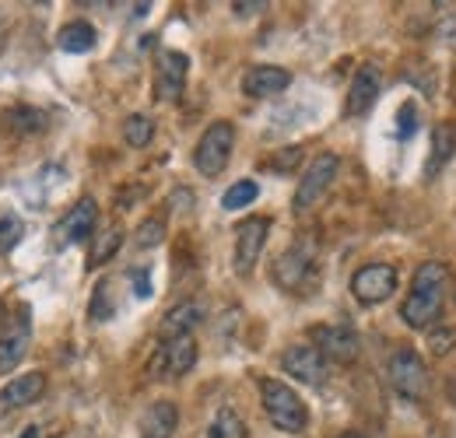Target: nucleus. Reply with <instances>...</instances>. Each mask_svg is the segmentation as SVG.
<instances>
[{
    "label": "nucleus",
    "mask_w": 456,
    "mask_h": 438,
    "mask_svg": "<svg viewBox=\"0 0 456 438\" xmlns=\"http://www.w3.org/2000/svg\"><path fill=\"white\" fill-rule=\"evenodd\" d=\"M60 438H67V435H60Z\"/></svg>",
    "instance_id": "ea45409f"
},
{
    "label": "nucleus",
    "mask_w": 456,
    "mask_h": 438,
    "mask_svg": "<svg viewBox=\"0 0 456 438\" xmlns=\"http://www.w3.org/2000/svg\"><path fill=\"white\" fill-rule=\"evenodd\" d=\"M338 438H369V435H362V432H344V435H338Z\"/></svg>",
    "instance_id": "58836bf2"
},
{
    "label": "nucleus",
    "mask_w": 456,
    "mask_h": 438,
    "mask_svg": "<svg viewBox=\"0 0 456 438\" xmlns=\"http://www.w3.org/2000/svg\"><path fill=\"white\" fill-rule=\"evenodd\" d=\"M267 235H271V218L264 215H253L235 228V253H232V267L239 277H249L256 271V260L267 246Z\"/></svg>",
    "instance_id": "0eeeda50"
},
{
    "label": "nucleus",
    "mask_w": 456,
    "mask_h": 438,
    "mask_svg": "<svg viewBox=\"0 0 456 438\" xmlns=\"http://www.w3.org/2000/svg\"><path fill=\"white\" fill-rule=\"evenodd\" d=\"M288 85H291V74L285 67H271V63H256L242 74V92L249 99H274L288 92Z\"/></svg>",
    "instance_id": "2eb2a0df"
},
{
    "label": "nucleus",
    "mask_w": 456,
    "mask_h": 438,
    "mask_svg": "<svg viewBox=\"0 0 456 438\" xmlns=\"http://www.w3.org/2000/svg\"><path fill=\"white\" fill-rule=\"evenodd\" d=\"M439 39H443L446 46H456V18H446V21L439 25Z\"/></svg>",
    "instance_id": "72a5a7b5"
},
{
    "label": "nucleus",
    "mask_w": 456,
    "mask_h": 438,
    "mask_svg": "<svg viewBox=\"0 0 456 438\" xmlns=\"http://www.w3.org/2000/svg\"><path fill=\"white\" fill-rule=\"evenodd\" d=\"M200 320H204V305H200V302H179V305H172L169 312H166L159 333H162V340L193 337V329L200 327Z\"/></svg>",
    "instance_id": "f3484780"
},
{
    "label": "nucleus",
    "mask_w": 456,
    "mask_h": 438,
    "mask_svg": "<svg viewBox=\"0 0 456 438\" xmlns=\"http://www.w3.org/2000/svg\"><path fill=\"white\" fill-rule=\"evenodd\" d=\"M130 277L137 284V298H148L151 295V277H148V271H130Z\"/></svg>",
    "instance_id": "473e14b6"
},
{
    "label": "nucleus",
    "mask_w": 456,
    "mask_h": 438,
    "mask_svg": "<svg viewBox=\"0 0 456 438\" xmlns=\"http://www.w3.org/2000/svg\"><path fill=\"white\" fill-rule=\"evenodd\" d=\"M338 168H341V158H338L334 151H323V155H316V158L309 162L302 182H298V190H295V200H291L295 215H309V211L327 197V190L334 186Z\"/></svg>",
    "instance_id": "20e7f679"
},
{
    "label": "nucleus",
    "mask_w": 456,
    "mask_h": 438,
    "mask_svg": "<svg viewBox=\"0 0 456 438\" xmlns=\"http://www.w3.org/2000/svg\"><path fill=\"white\" fill-rule=\"evenodd\" d=\"M106 295H110V280H102L99 288H95V298H92V320H110V302H106Z\"/></svg>",
    "instance_id": "c756f323"
},
{
    "label": "nucleus",
    "mask_w": 456,
    "mask_h": 438,
    "mask_svg": "<svg viewBox=\"0 0 456 438\" xmlns=\"http://www.w3.org/2000/svg\"><path fill=\"white\" fill-rule=\"evenodd\" d=\"M151 137H155V119H151V116L134 112V116L123 119V141H126L130 148H148Z\"/></svg>",
    "instance_id": "393cba45"
},
{
    "label": "nucleus",
    "mask_w": 456,
    "mask_h": 438,
    "mask_svg": "<svg viewBox=\"0 0 456 438\" xmlns=\"http://www.w3.org/2000/svg\"><path fill=\"white\" fill-rule=\"evenodd\" d=\"M232 148H235V126H232L228 119H215V123L200 134V141H197V148H193V165H197V172L208 175V179L222 175L228 158H232Z\"/></svg>",
    "instance_id": "7ed1b4c3"
},
{
    "label": "nucleus",
    "mask_w": 456,
    "mask_h": 438,
    "mask_svg": "<svg viewBox=\"0 0 456 438\" xmlns=\"http://www.w3.org/2000/svg\"><path fill=\"white\" fill-rule=\"evenodd\" d=\"M193 365H197V340H193V337H172V340H162L159 351L151 354V361H148V379L175 383V379H183Z\"/></svg>",
    "instance_id": "423d86ee"
},
{
    "label": "nucleus",
    "mask_w": 456,
    "mask_h": 438,
    "mask_svg": "<svg viewBox=\"0 0 456 438\" xmlns=\"http://www.w3.org/2000/svg\"><path fill=\"white\" fill-rule=\"evenodd\" d=\"M119 242H123V228H119V224H110L106 231H95V246H92L88 267H102V264H110V260L116 256V249H119Z\"/></svg>",
    "instance_id": "4be33fe9"
},
{
    "label": "nucleus",
    "mask_w": 456,
    "mask_h": 438,
    "mask_svg": "<svg viewBox=\"0 0 456 438\" xmlns=\"http://www.w3.org/2000/svg\"><path fill=\"white\" fill-rule=\"evenodd\" d=\"M387 376H390V385L397 389L403 400H411V403H418V400L428 396V369H425L421 354L411 351V347H397L390 354Z\"/></svg>",
    "instance_id": "39448f33"
},
{
    "label": "nucleus",
    "mask_w": 456,
    "mask_h": 438,
    "mask_svg": "<svg viewBox=\"0 0 456 438\" xmlns=\"http://www.w3.org/2000/svg\"><path fill=\"white\" fill-rule=\"evenodd\" d=\"M95 224H99V204H95L92 197H85V200H77L57 224L60 242H67V246L88 242V239L95 235Z\"/></svg>",
    "instance_id": "4468645a"
},
{
    "label": "nucleus",
    "mask_w": 456,
    "mask_h": 438,
    "mask_svg": "<svg viewBox=\"0 0 456 438\" xmlns=\"http://www.w3.org/2000/svg\"><path fill=\"white\" fill-rule=\"evenodd\" d=\"M25 354H28V327H21L18 333H7L0 340V376H7L11 369H18Z\"/></svg>",
    "instance_id": "412c9836"
},
{
    "label": "nucleus",
    "mask_w": 456,
    "mask_h": 438,
    "mask_svg": "<svg viewBox=\"0 0 456 438\" xmlns=\"http://www.w3.org/2000/svg\"><path fill=\"white\" fill-rule=\"evenodd\" d=\"M162 239H166V218H144L137 224V231H134V246L137 249H155V246H162Z\"/></svg>",
    "instance_id": "bb28decb"
},
{
    "label": "nucleus",
    "mask_w": 456,
    "mask_h": 438,
    "mask_svg": "<svg viewBox=\"0 0 456 438\" xmlns=\"http://www.w3.org/2000/svg\"><path fill=\"white\" fill-rule=\"evenodd\" d=\"M281 369L302 385L327 383V358L313 344H291L285 354H281Z\"/></svg>",
    "instance_id": "1a4fd4ad"
},
{
    "label": "nucleus",
    "mask_w": 456,
    "mask_h": 438,
    "mask_svg": "<svg viewBox=\"0 0 456 438\" xmlns=\"http://www.w3.org/2000/svg\"><path fill=\"white\" fill-rule=\"evenodd\" d=\"M443 298H446V264L428 260L414 271L411 291L400 305V320L411 329H432L443 320Z\"/></svg>",
    "instance_id": "f257e3e1"
},
{
    "label": "nucleus",
    "mask_w": 456,
    "mask_h": 438,
    "mask_svg": "<svg viewBox=\"0 0 456 438\" xmlns=\"http://www.w3.org/2000/svg\"><path fill=\"white\" fill-rule=\"evenodd\" d=\"M397 291V267L390 264H365L351 277V295L362 305H379Z\"/></svg>",
    "instance_id": "6e6552de"
},
{
    "label": "nucleus",
    "mask_w": 456,
    "mask_h": 438,
    "mask_svg": "<svg viewBox=\"0 0 456 438\" xmlns=\"http://www.w3.org/2000/svg\"><path fill=\"white\" fill-rule=\"evenodd\" d=\"M21 235H25V224L21 218H14V215H4L0 218V256H7L18 242H21Z\"/></svg>",
    "instance_id": "cd10ccee"
},
{
    "label": "nucleus",
    "mask_w": 456,
    "mask_h": 438,
    "mask_svg": "<svg viewBox=\"0 0 456 438\" xmlns=\"http://www.w3.org/2000/svg\"><path fill=\"white\" fill-rule=\"evenodd\" d=\"M313 347L327 358V361H338V365H351L358 354H362V340L351 327H316L313 329Z\"/></svg>",
    "instance_id": "9d476101"
},
{
    "label": "nucleus",
    "mask_w": 456,
    "mask_h": 438,
    "mask_svg": "<svg viewBox=\"0 0 456 438\" xmlns=\"http://www.w3.org/2000/svg\"><path fill=\"white\" fill-rule=\"evenodd\" d=\"M298 165H302V148H295V144H291V148H281V151L271 158V168H274V172H281V175L295 172Z\"/></svg>",
    "instance_id": "c85d7f7f"
},
{
    "label": "nucleus",
    "mask_w": 456,
    "mask_h": 438,
    "mask_svg": "<svg viewBox=\"0 0 456 438\" xmlns=\"http://www.w3.org/2000/svg\"><path fill=\"white\" fill-rule=\"evenodd\" d=\"M7 126L14 130V134H39V130H46V112L36 110V106H14V110H7Z\"/></svg>",
    "instance_id": "b1692460"
},
{
    "label": "nucleus",
    "mask_w": 456,
    "mask_h": 438,
    "mask_svg": "<svg viewBox=\"0 0 456 438\" xmlns=\"http://www.w3.org/2000/svg\"><path fill=\"white\" fill-rule=\"evenodd\" d=\"M18 438H39V428H25V432H21Z\"/></svg>",
    "instance_id": "4c0bfd02"
},
{
    "label": "nucleus",
    "mask_w": 456,
    "mask_h": 438,
    "mask_svg": "<svg viewBox=\"0 0 456 438\" xmlns=\"http://www.w3.org/2000/svg\"><path fill=\"white\" fill-rule=\"evenodd\" d=\"M43 393H46V376H43V372H25V376H14L11 383H4L0 403H4V407H28V403H36Z\"/></svg>",
    "instance_id": "dca6fc26"
},
{
    "label": "nucleus",
    "mask_w": 456,
    "mask_h": 438,
    "mask_svg": "<svg viewBox=\"0 0 456 438\" xmlns=\"http://www.w3.org/2000/svg\"><path fill=\"white\" fill-rule=\"evenodd\" d=\"M453 340H456V329H436L432 337H428V344H432V354H446L450 347H453Z\"/></svg>",
    "instance_id": "7c9ffc66"
},
{
    "label": "nucleus",
    "mask_w": 456,
    "mask_h": 438,
    "mask_svg": "<svg viewBox=\"0 0 456 438\" xmlns=\"http://www.w3.org/2000/svg\"><path fill=\"white\" fill-rule=\"evenodd\" d=\"M313 271H316L313 253L295 246V249H288V253H281V256L274 260L271 277H274V284L285 288V291H302V288L313 280Z\"/></svg>",
    "instance_id": "ddd939ff"
},
{
    "label": "nucleus",
    "mask_w": 456,
    "mask_h": 438,
    "mask_svg": "<svg viewBox=\"0 0 456 438\" xmlns=\"http://www.w3.org/2000/svg\"><path fill=\"white\" fill-rule=\"evenodd\" d=\"M179 428V407L172 400H159L148 407L141 421V438H172Z\"/></svg>",
    "instance_id": "a211bd4d"
},
{
    "label": "nucleus",
    "mask_w": 456,
    "mask_h": 438,
    "mask_svg": "<svg viewBox=\"0 0 456 438\" xmlns=\"http://www.w3.org/2000/svg\"><path fill=\"white\" fill-rule=\"evenodd\" d=\"M95 43H99V36L88 21H67L57 36V46L63 53H88V50H95Z\"/></svg>",
    "instance_id": "aec40b11"
},
{
    "label": "nucleus",
    "mask_w": 456,
    "mask_h": 438,
    "mask_svg": "<svg viewBox=\"0 0 456 438\" xmlns=\"http://www.w3.org/2000/svg\"><path fill=\"white\" fill-rule=\"evenodd\" d=\"M456 155V126L453 123H443V126H436V134H432V155H428V165H425V175L428 179H436L450 158Z\"/></svg>",
    "instance_id": "6ab92c4d"
},
{
    "label": "nucleus",
    "mask_w": 456,
    "mask_h": 438,
    "mask_svg": "<svg viewBox=\"0 0 456 438\" xmlns=\"http://www.w3.org/2000/svg\"><path fill=\"white\" fill-rule=\"evenodd\" d=\"M383 92V74L376 63H362L351 77V88H347V102H344V112L347 116H365V112L376 106Z\"/></svg>",
    "instance_id": "f8f14e48"
},
{
    "label": "nucleus",
    "mask_w": 456,
    "mask_h": 438,
    "mask_svg": "<svg viewBox=\"0 0 456 438\" xmlns=\"http://www.w3.org/2000/svg\"><path fill=\"white\" fill-rule=\"evenodd\" d=\"M186 74H190V56L179 50H166L155 63V99L175 102L186 88Z\"/></svg>",
    "instance_id": "9b49d317"
},
{
    "label": "nucleus",
    "mask_w": 456,
    "mask_h": 438,
    "mask_svg": "<svg viewBox=\"0 0 456 438\" xmlns=\"http://www.w3.org/2000/svg\"><path fill=\"white\" fill-rule=\"evenodd\" d=\"M204 438H249V432H246V421H242L232 407H222V410L211 418L208 435Z\"/></svg>",
    "instance_id": "5701e85b"
},
{
    "label": "nucleus",
    "mask_w": 456,
    "mask_h": 438,
    "mask_svg": "<svg viewBox=\"0 0 456 438\" xmlns=\"http://www.w3.org/2000/svg\"><path fill=\"white\" fill-rule=\"evenodd\" d=\"M232 7H235V14H260L267 4L264 0H249V4H232Z\"/></svg>",
    "instance_id": "c9c22d12"
},
{
    "label": "nucleus",
    "mask_w": 456,
    "mask_h": 438,
    "mask_svg": "<svg viewBox=\"0 0 456 438\" xmlns=\"http://www.w3.org/2000/svg\"><path fill=\"white\" fill-rule=\"evenodd\" d=\"M172 207H175V211L193 207V193H190V190H175V193H172Z\"/></svg>",
    "instance_id": "f704fd0d"
},
{
    "label": "nucleus",
    "mask_w": 456,
    "mask_h": 438,
    "mask_svg": "<svg viewBox=\"0 0 456 438\" xmlns=\"http://www.w3.org/2000/svg\"><path fill=\"white\" fill-rule=\"evenodd\" d=\"M256 193H260V186H256L253 179H239V182H232L225 190L222 207H225V211H242V207H249V204L256 200Z\"/></svg>",
    "instance_id": "a878e982"
},
{
    "label": "nucleus",
    "mask_w": 456,
    "mask_h": 438,
    "mask_svg": "<svg viewBox=\"0 0 456 438\" xmlns=\"http://www.w3.org/2000/svg\"><path fill=\"white\" fill-rule=\"evenodd\" d=\"M453 295H456V291H453Z\"/></svg>",
    "instance_id": "a19ab883"
},
{
    "label": "nucleus",
    "mask_w": 456,
    "mask_h": 438,
    "mask_svg": "<svg viewBox=\"0 0 456 438\" xmlns=\"http://www.w3.org/2000/svg\"><path fill=\"white\" fill-rule=\"evenodd\" d=\"M260 403H264V414L271 418V425L285 435H302L305 425H309V410L302 403V396L281 379H260Z\"/></svg>",
    "instance_id": "f03ea898"
},
{
    "label": "nucleus",
    "mask_w": 456,
    "mask_h": 438,
    "mask_svg": "<svg viewBox=\"0 0 456 438\" xmlns=\"http://www.w3.org/2000/svg\"><path fill=\"white\" fill-rule=\"evenodd\" d=\"M446 393H450V400L456 403V376H450V383H446Z\"/></svg>",
    "instance_id": "e433bc0d"
},
{
    "label": "nucleus",
    "mask_w": 456,
    "mask_h": 438,
    "mask_svg": "<svg viewBox=\"0 0 456 438\" xmlns=\"http://www.w3.org/2000/svg\"><path fill=\"white\" fill-rule=\"evenodd\" d=\"M418 130V110H414V102H407L403 110H400V126H397V134L400 137H411Z\"/></svg>",
    "instance_id": "2f4dec72"
}]
</instances>
